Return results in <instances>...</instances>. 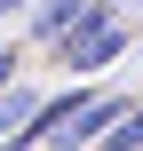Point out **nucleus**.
Instances as JSON below:
<instances>
[{
  "instance_id": "3",
  "label": "nucleus",
  "mask_w": 143,
  "mask_h": 151,
  "mask_svg": "<svg viewBox=\"0 0 143 151\" xmlns=\"http://www.w3.org/2000/svg\"><path fill=\"white\" fill-rule=\"evenodd\" d=\"M96 8H103V0H40V8L24 16V32H32L40 48H56V40H72V32L96 16Z\"/></svg>"
},
{
  "instance_id": "7",
  "label": "nucleus",
  "mask_w": 143,
  "mask_h": 151,
  "mask_svg": "<svg viewBox=\"0 0 143 151\" xmlns=\"http://www.w3.org/2000/svg\"><path fill=\"white\" fill-rule=\"evenodd\" d=\"M0 151H32V135H16V143H0Z\"/></svg>"
},
{
  "instance_id": "2",
  "label": "nucleus",
  "mask_w": 143,
  "mask_h": 151,
  "mask_svg": "<svg viewBox=\"0 0 143 151\" xmlns=\"http://www.w3.org/2000/svg\"><path fill=\"white\" fill-rule=\"evenodd\" d=\"M127 48H135V24H127V8H119V0H103V8H96L72 40H56L48 56L64 64V80H103Z\"/></svg>"
},
{
  "instance_id": "6",
  "label": "nucleus",
  "mask_w": 143,
  "mask_h": 151,
  "mask_svg": "<svg viewBox=\"0 0 143 151\" xmlns=\"http://www.w3.org/2000/svg\"><path fill=\"white\" fill-rule=\"evenodd\" d=\"M32 8H40V0H0V24H8V16H32Z\"/></svg>"
},
{
  "instance_id": "4",
  "label": "nucleus",
  "mask_w": 143,
  "mask_h": 151,
  "mask_svg": "<svg viewBox=\"0 0 143 151\" xmlns=\"http://www.w3.org/2000/svg\"><path fill=\"white\" fill-rule=\"evenodd\" d=\"M40 88L32 80H16V88H0V143H16V135H32V119H40Z\"/></svg>"
},
{
  "instance_id": "5",
  "label": "nucleus",
  "mask_w": 143,
  "mask_h": 151,
  "mask_svg": "<svg viewBox=\"0 0 143 151\" xmlns=\"http://www.w3.org/2000/svg\"><path fill=\"white\" fill-rule=\"evenodd\" d=\"M103 151H143V96L127 104V119H119V127L103 135Z\"/></svg>"
},
{
  "instance_id": "9",
  "label": "nucleus",
  "mask_w": 143,
  "mask_h": 151,
  "mask_svg": "<svg viewBox=\"0 0 143 151\" xmlns=\"http://www.w3.org/2000/svg\"><path fill=\"white\" fill-rule=\"evenodd\" d=\"M135 64H143V40H135Z\"/></svg>"
},
{
  "instance_id": "8",
  "label": "nucleus",
  "mask_w": 143,
  "mask_h": 151,
  "mask_svg": "<svg viewBox=\"0 0 143 151\" xmlns=\"http://www.w3.org/2000/svg\"><path fill=\"white\" fill-rule=\"evenodd\" d=\"M119 8H143V0H119Z\"/></svg>"
},
{
  "instance_id": "1",
  "label": "nucleus",
  "mask_w": 143,
  "mask_h": 151,
  "mask_svg": "<svg viewBox=\"0 0 143 151\" xmlns=\"http://www.w3.org/2000/svg\"><path fill=\"white\" fill-rule=\"evenodd\" d=\"M127 88H96V80H72L64 96L40 104L32 119V151H103V135L127 119Z\"/></svg>"
}]
</instances>
